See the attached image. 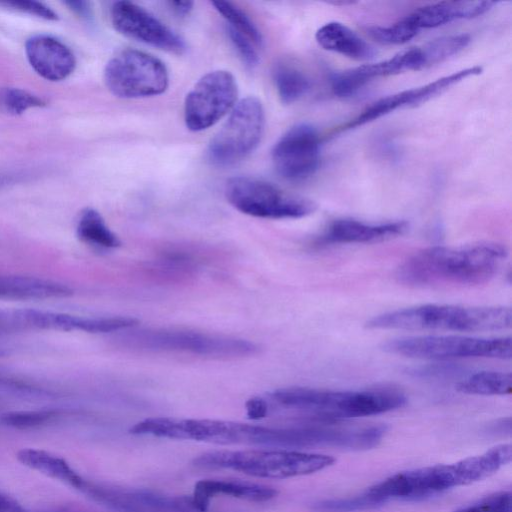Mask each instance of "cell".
Segmentation results:
<instances>
[{
	"instance_id": "ab89813d",
	"label": "cell",
	"mask_w": 512,
	"mask_h": 512,
	"mask_svg": "<svg viewBox=\"0 0 512 512\" xmlns=\"http://www.w3.org/2000/svg\"><path fill=\"white\" fill-rule=\"evenodd\" d=\"M0 512H24V509L17 500L0 492Z\"/></svg>"
},
{
	"instance_id": "ffe728a7",
	"label": "cell",
	"mask_w": 512,
	"mask_h": 512,
	"mask_svg": "<svg viewBox=\"0 0 512 512\" xmlns=\"http://www.w3.org/2000/svg\"><path fill=\"white\" fill-rule=\"evenodd\" d=\"M495 5L493 1H445L415 9L404 19L418 33L421 29L436 28L460 19L478 17Z\"/></svg>"
},
{
	"instance_id": "ac0fdd59",
	"label": "cell",
	"mask_w": 512,
	"mask_h": 512,
	"mask_svg": "<svg viewBox=\"0 0 512 512\" xmlns=\"http://www.w3.org/2000/svg\"><path fill=\"white\" fill-rule=\"evenodd\" d=\"M405 221L367 223L356 219L342 218L329 224L316 240L317 245L373 243L388 240L405 233Z\"/></svg>"
},
{
	"instance_id": "2e32d148",
	"label": "cell",
	"mask_w": 512,
	"mask_h": 512,
	"mask_svg": "<svg viewBox=\"0 0 512 512\" xmlns=\"http://www.w3.org/2000/svg\"><path fill=\"white\" fill-rule=\"evenodd\" d=\"M482 70V67L478 65L468 67L425 85L383 97L366 107L358 116L339 127L338 131L353 129L387 115L399 108L425 102L466 78L481 74Z\"/></svg>"
},
{
	"instance_id": "d6a6232c",
	"label": "cell",
	"mask_w": 512,
	"mask_h": 512,
	"mask_svg": "<svg viewBox=\"0 0 512 512\" xmlns=\"http://www.w3.org/2000/svg\"><path fill=\"white\" fill-rule=\"evenodd\" d=\"M376 506L378 504L365 491L361 495L351 498L320 501L314 504L313 509L320 512H349L370 509Z\"/></svg>"
},
{
	"instance_id": "8fae6325",
	"label": "cell",
	"mask_w": 512,
	"mask_h": 512,
	"mask_svg": "<svg viewBox=\"0 0 512 512\" xmlns=\"http://www.w3.org/2000/svg\"><path fill=\"white\" fill-rule=\"evenodd\" d=\"M238 87L234 76L226 70L203 75L188 92L184 102V121L193 132L216 124L237 103Z\"/></svg>"
},
{
	"instance_id": "f546056e",
	"label": "cell",
	"mask_w": 512,
	"mask_h": 512,
	"mask_svg": "<svg viewBox=\"0 0 512 512\" xmlns=\"http://www.w3.org/2000/svg\"><path fill=\"white\" fill-rule=\"evenodd\" d=\"M60 416L57 410H29V411H11L4 413L0 421L5 426L26 430L42 427L54 421Z\"/></svg>"
},
{
	"instance_id": "8992f818",
	"label": "cell",
	"mask_w": 512,
	"mask_h": 512,
	"mask_svg": "<svg viewBox=\"0 0 512 512\" xmlns=\"http://www.w3.org/2000/svg\"><path fill=\"white\" fill-rule=\"evenodd\" d=\"M391 354L409 358L447 361L467 358L510 359V336L422 335L394 338L382 345Z\"/></svg>"
},
{
	"instance_id": "7402d4cb",
	"label": "cell",
	"mask_w": 512,
	"mask_h": 512,
	"mask_svg": "<svg viewBox=\"0 0 512 512\" xmlns=\"http://www.w3.org/2000/svg\"><path fill=\"white\" fill-rule=\"evenodd\" d=\"M72 294L71 287L55 280L35 276L0 275V299H59Z\"/></svg>"
},
{
	"instance_id": "4dcf8cb0",
	"label": "cell",
	"mask_w": 512,
	"mask_h": 512,
	"mask_svg": "<svg viewBox=\"0 0 512 512\" xmlns=\"http://www.w3.org/2000/svg\"><path fill=\"white\" fill-rule=\"evenodd\" d=\"M367 32L372 39L386 45L407 43L418 34L404 18L389 26L369 27Z\"/></svg>"
},
{
	"instance_id": "484cf974",
	"label": "cell",
	"mask_w": 512,
	"mask_h": 512,
	"mask_svg": "<svg viewBox=\"0 0 512 512\" xmlns=\"http://www.w3.org/2000/svg\"><path fill=\"white\" fill-rule=\"evenodd\" d=\"M456 389L469 395H508L512 391V376L510 372L478 371L463 377Z\"/></svg>"
},
{
	"instance_id": "9c48e42d",
	"label": "cell",
	"mask_w": 512,
	"mask_h": 512,
	"mask_svg": "<svg viewBox=\"0 0 512 512\" xmlns=\"http://www.w3.org/2000/svg\"><path fill=\"white\" fill-rule=\"evenodd\" d=\"M265 126L261 101L253 96L241 99L228 119L211 139L207 155L217 166L234 165L250 155L259 145Z\"/></svg>"
},
{
	"instance_id": "7a4b0ae2",
	"label": "cell",
	"mask_w": 512,
	"mask_h": 512,
	"mask_svg": "<svg viewBox=\"0 0 512 512\" xmlns=\"http://www.w3.org/2000/svg\"><path fill=\"white\" fill-rule=\"evenodd\" d=\"M512 311L506 306L422 304L378 314L367 321L375 330H430L488 332L511 327Z\"/></svg>"
},
{
	"instance_id": "83f0119b",
	"label": "cell",
	"mask_w": 512,
	"mask_h": 512,
	"mask_svg": "<svg viewBox=\"0 0 512 512\" xmlns=\"http://www.w3.org/2000/svg\"><path fill=\"white\" fill-rule=\"evenodd\" d=\"M469 34L461 33L436 38L422 45L426 67L439 64L463 50L470 42Z\"/></svg>"
},
{
	"instance_id": "5bb4252c",
	"label": "cell",
	"mask_w": 512,
	"mask_h": 512,
	"mask_svg": "<svg viewBox=\"0 0 512 512\" xmlns=\"http://www.w3.org/2000/svg\"><path fill=\"white\" fill-rule=\"evenodd\" d=\"M110 17L115 30L126 37L169 53L182 54L186 50L185 42L178 34L133 2H115Z\"/></svg>"
},
{
	"instance_id": "d4e9b609",
	"label": "cell",
	"mask_w": 512,
	"mask_h": 512,
	"mask_svg": "<svg viewBox=\"0 0 512 512\" xmlns=\"http://www.w3.org/2000/svg\"><path fill=\"white\" fill-rule=\"evenodd\" d=\"M78 238L93 247L114 249L121 246L118 236L107 226L101 214L93 209H84L76 226Z\"/></svg>"
},
{
	"instance_id": "cb8c5ba5",
	"label": "cell",
	"mask_w": 512,
	"mask_h": 512,
	"mask_svg": "<svg viewBox=\"0 0 512 512\" xmlns=\"http://www.w3.org/2000/svg\"><path fill=\"white\" fill-rule=\"evenodd\" d=\"M18 461L24 466L44 474L54 480L78 489L83 477L62 457L51 452L23 448L17 452Z\"/></svg>"
},
{
	"instance_id": "74e56055",
	"label": "cell",
	"mask_w": 512,
	"mask_h": 512,
	"mask_svg": "<svg viewBox=\"0 0 512 512\" xmlns=\"http://www.w3.org/2000/svg\"><path fill=\"white\" fill-rule=\"evenodd\" d=\"M0 391L22 395H42L45 394L42 389L31 386L17 379H12L0 375Z\"/></svg>"
},
{
	"instance_id": "30bf717a",
	"label": "cell",
	"mask_w": 512,
	"mask_h": 512,
	"mask_svg": "<svg viewBox=\"0 0 512 512\" xmlns=\"http://www.w3.org/2000/svg\"><path fill=\"white\" fill-rule=\"evenodd\" d=\"M104 83L116 97L145 98L165 92L169 75L165 64L155 56L136 49H125L107 62Z\"/></svg>"
},
{
	"instance_id": "836d02e7",
	"label": "cell",
	"mask_w": 512,
	"mask_h": 512,
	"mask_svg": "<svg viewBox=\"0 0 512 512\" xmlns=\"http://www.w3.org/2000/svg\"><path fill=\"white\" fill-rule=\"evenodd\" d=\"M456 512H511V493H494Z\"/></svg>"
},
{
	"instance_id": "e0dca14e",
	"label": "cell",
	"mask_w": 512,
	"mask_h": 512,
	"mask_svg": "<svg viewBox=\"0 0 512 512\" xmlns=\"http://www.w3.org/2000/svg\"><path fill=\"white\" fill-rule=\"evenodd\" d=\"M425 68L426 64L421 46L413 47L380 62L333 73L330 78L331 89L338 97L347 98L357 94L375 78Z\"/></svg>"
},
{
	"instance_id": "e575fe53",
	"label": "cell",
	"mask_w": 512,
	"mask_h": 512,
	"mask_svg": "<svg viewBox=\"0 0 512 512\" xmlns=\"http://www.w3.org/2000/svg\"><path fill=\"white\" fill-rule=\"evenodd\" d=\"M461 368L454 363H446L445 361L429 363L412 369L410 372L418 378L443 380L455 377L461 374Z\"/></svg>"
},
{
	"instance_id": "277c9868",
	"label": "cell",
	"mask_w": 512,
	"mask_h": 512,
	"mask_svg": "<svg viewBox=\"0 0 512 512\" xmlns=\"http://www.w3.org/2000/svg\"><path fill=\"white\" fill-rule=\"evenodd\" d=\"M130 433L223 445L245 444L278 447L279 443V426L215 419L151 417L132 426Z\"/></svg>"
},
{
	"instance_id": "603a6c76",
	"label": "cell",
	"mask_w": 512,
	"mask_h": 512,
	"mask_svg": "<svg viewBox=\"0 0 512 512\" xmlns=\"http://www.w3.org/2000/svg\"><path fill=\"white\" fill-rule=\"evenodd\" d=\"M315 39L323 49L354 60L366 61L375 55L373 47L341 22L324 24L317 30Z\"/></svg>"
},
{
	"instance_id": "3957f363",
	"label": "cell",
	"mask_w": 512,
	"mask_h": 512,
	"mask_svg": "<svg viewBox=\"0 0 512 512\" xmlns=\"http://www.w3.org/2000/svg\"><path fill=\"white\" fill-rule=\"evenodd\" d=\"M273 402L319 418L342 419L377 415L403 407L407 398L394 388L329 390L289 387L273 391Z\"/></svg>"
},
{
	"instance_id": "4fadbf2b",
	"label": "cell",
	"mask_w": 512,
	"mask_h": 512,
	"mask_svg": "<svg viewBox=\"0 0 512 512\" xmlns=\"http://www.w3.org/2000/svg\"><path fill=\"white\" fill-rule=\"evenodd\" d=\"M321 141L316 128L299 123L288 129L275 143L271 157L276 172L288 181H303L319 168Z\"/></svg>"
},
{
	"instance_id": "9a60e30c",
	"label": "cell",
	"mask_w": 512,
	"mask_h": 512,
	"mask_svg": "<svg viewBox=\"0 0 512 512\" xmlns=\"http://www.w3.org/2000/svg\"><path fill=\"white\" fill-rule=\"evenodd\" d=\"M452 488L447 464L413 469L395 474L366 492L378 505L393 499L414 500Z\"/></svg>"
},
{
	"instance_id": "60d3db41",
	"label": "cell",
	"mask_w": 512,
	"mask_h": 512,
	"mask_svg": "<svg viewBox=\"0 0 512 512\" xmlns=\"http://www.w3.org/2000/svg\"><path fill=\"white\" fill-rule=\"evenodd\" d=\"M72 11L76 14L88 18L91 14V8L89 2L86 1H67L64 2Z\"/></svg>"
},
{
	"instance_id": "4316f807",
	"label": "cell",
	"mask_w": 512,
	"mask_h": 512,
	"mask_svg": "<svg viewBox=\"0 0 512 512\" xmlns=\"http://www.w3.org/2000/svg\"><path fill=\"white\" fill-rule=\"evenodd\" d=\"M272 74L278 96L284 104L298 101L310 89V80L307 75L293 64L278 63Z\"/></svg>"
},
{
	"instance_id": "52a82bcc",
	"label": "cell",
	"mask_w": 512,
	"mask_h": 512,
	"mask_svg": "<svg viewBox=\"0 0 512 512\" xmlns=\"http://www.w3.org/2000/svg\"><path fill=\"white\" fill-rule=\"evenodd\" d=\"M129 347L154 351L184 352L216 358L254 355L259 347L252 341L179 329H141L124 335Z\"/></svg>"
},
{
	"instance_id": "7c38bea8",
	"label": "cell",
	"mask_w": 512,
	"mask_h": 512,
	"mask_svg": "<svg viewBox=\"0 0 512 512\" xmlns=\"http://www.w3.org/2000/svg\"><path fill=\"white\" fill-rule=\"evenodd\" d=\"M78 490L118 512H209L202 510L192 495H166L149 489L128 488L85 478Z\"/></svg>"
},
{
	"instance_id": "ba28073f",
	"label": "cell",
	"mask_w": 512,
	"mask_h": 512,
	"mask_svg": "<svg viewBox=\"0 0 512 512\" xmlns=\"http://www.w3.org/2000/svg\"><path fill=\"white\" fill-rule=\"evenodd\" d=\"M225 195L235 209L259 218H302L316 208L312 201L286 193L272 183L255 177L230 178L225 185Z\"/></svg>"
},
{
	"instance_id": "ee69618b",
	"label": "cell",
	"mask_w": 512,
	"mask_h": 512,
	"mask_svg": "<svg viewBox=\"0 0 512 512\" xmlns=\"http://www.w3.org/2000/svg\"><path fill=\"white\" fill-rule=\"evenodd\" d=\"M7 180L4 177H0V185L4 184Z\"/></svg>"
},
{
	"instance_id": "5b68a950",
	"label": "cell",
	"mask_w": 512,
	"mask_h": 512,
	"mask_svg": "<svg viewBox=\"0 0 512 512\" xmlns=\"http://www.w3.org/2000/svg\"><path fill=\"white\" fill-rule=\"evenodd\" d=\"M335 462L328 455L293 450H213L194 459L196 467L229 469L246 475L284 479L321 471Z\"/></svg>"
},
{
	"instance_id": "44dd1931",
	"label": "cell",
	"mask_w": 512,
	"mask_h": 512,
	"mask_svg": "<svg viewBox=\"0 0 512 512\" xmlns=\"http://www.w3.org/2000/svg\"><path fill=\"white\" fill-rule=\"evenodd\" d=\"M277 493L273 487L254 482L234 479H203L195 484L192 496L202 510L209 511L211 498L218 495L253 502H266L276 497Z\"/></svg>"
},
{
	"instance_id": "f35d334b",
	"label": "cell",
	"mask_w": 512,
	"mask_h": 512,
	"mask_svg": "<svg viewBox=\"0 0 512 512\" xmlns=\"http://www.w3.org/2000/svg\"><path fill=\"white\" fill-rule=\"evenodd\" d=\"M246 413L249 419L258 420L267 416L269 406L265 399L253 397L245 403Z\"/></svg>"
},
{
	"instance_id": "8d00e7d4",
	"label": "cell",
	"mask_w": 512,
	"mask_h": 512,
	"mask_svg": "<svg viewBox=\"0 0 512 512\" xmlns=\"http://www.w3.org/2000/svg\"><path fill=\"white\" fill-rule=\"evenodd\" d=\"M6 7H11L15 10H19L46 20H57V14L51 10L48 6L37 1H12L0 3Z\"/></svg>"
},
{
	"instance_id": "d6986e66",
	"label": "cell",
	"mask_w": 512,
	"mask_h": 512,
	"mask_svg": "<svg viewBox=\"0 0 512 512\" xmlns=\"http://www.w3.org/2000/svg\"><path fill=\"white\" fill-rule=\"evenodd\" d=\"M25 53L31 67L46 80L61 81L75 69L72 51L60 40L37 35L27 40Z\"/></svg>"
},
{
	"instance_id": "f1b7e54d",
	"label": "cell",
	"mask_w": 512,
	"mask_h": 512,
	"mask_svg": "<svg viewBox=\"0 0 512 512\" xmlns=\"http://www.w3.org/2000/svg\"><path fill=\"white\" fill-rule=\"evenodd\" d=\"M212 5L226 20L227 26L250 39L258 48L263 38L254 22L249 16L234 4L226 1H213Z\"/></svg>"
},
{
	"instance_id": "7bdbcfd3",
	"label": "cell",
	"mask_w": 512,
	"mask_h": 512,
	"mask_svg": "<svg viewBox=\"0 0 512 512\" xmlns=\"http://www.w3.org/2000/svg\"><path fill=\"white\" fill-rule=\"evenodd\" d=\"M46 512H78L73 510H54V511H46Z\"/></svg>"
},
{
	"instance_id": "1f68e13d",
	"label": "cell",
	"mask_w": 512,
	"mask_h": 512,
	"mask_svg": "<svg viewBox=\"0 0 512 512\" xmlns=\"http://www.w3.org/2000/svg\"><path fill=\"white\" fill-rule=\"evenodd\" d=\"M45 102L38 96L18 88L1 91V107L8 113L19 115L29 108L44 106Z\"/></svg>"
},
{
	"instance_id": "d590c367",
	"label": "cell",
	"mask_w": 512,
	"mask_h": 512,
	"mask_svg": "<svg viewBox=\"0 0 512 512\" xmlns=\"http://www.w3.org/2000/svg\"><path fill=\"white\" fill-rule=\"evenodd\" d=\"M227 35L242 61L248 67H254L259 62L258 47L246 36L227 26Z\"/></svg>"
},
{
	"instance_id": "6da1fadb",
	"label": "cell",
	"mask_w": 512,
	"mask_h": 512,
	"mask_svg": "<svg viewBox=\"0 0 512 512\" xmlns=\"http://www.w3.org/2000/svg\"><path fill=\"white\" fill-rule=\"evenodd\" d=\"M508 257L497 242L432 246L409 256L397 268L399 282L408 286L479 285L490 281Z\"/></svg>"
},
{
	"instance_id": "b9f144b4",
	"label": "cell",
	"mask_w": 512,
	"mask_h": 512,
	"mask_svg": "<svg viewBox=\"0 0 512 512\" xmlns=\"http://www.w3.org/2000/svg\"><path fill=\"white\" fill-rule=\"evenodd\" d=\"M170 7L178 15H187L193 9L194 3L191 1H172L169 2Z\"/></svg>"
}]
</instances>
